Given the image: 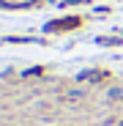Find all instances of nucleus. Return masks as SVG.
I'll return each instance as SVG.
<instances>
[{"label":"nucleus","mask_w":123,"mask_h":126,"mask_svg":"<svg viewBox=\"0 0 123 126\" xmlns=\"http://www.w3.org/2000/svg\"><path fill=\"white\" fill-rule=\"evenodd\" d=\"M63 3H79V0H63Z\"/></svg>","instance_id":"1"}]
</instances>
